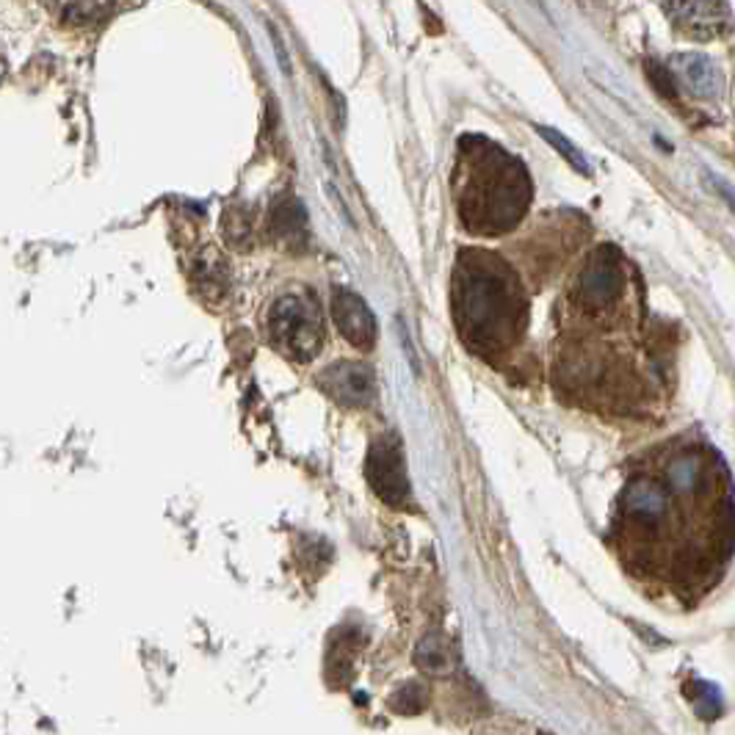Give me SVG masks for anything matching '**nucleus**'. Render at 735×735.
<instances>
[{
  "label": "nucleus",
  "instance_id": "obj_11",
  "mask_svg": "<svg viewBox=\"0 0 735 735\" xmlns=\"http://www.w3.org/2000/svg\"><path fill=\"white\" fill-rule=\"evenodd\" d=\"M648 78L653 81V86L658 89V94H664V97L675 100L677 97V81L675 75H672V70L666 65H658V61H648Z\"/></svg>",
  "mask_w": 735,
  "mask_h": 735
},
{
  "label": "nucleus",
  "instance_id": "obj_10",
  "mask_svg": "<svg viewBox=\"0 0 735 735\" xmlns=\"http://www.w3.org/2000/svg\"><path fill=\"white\" fill-rule=\"evenodd\" d=\"M537 130L550 147H556V150L561 152V158H564V161H570V164L575 166L578 172H581V175H590V164H586V158L581 155V150H578L575 144H570V141H567L564 136L559 133V130H553V128H537Z\"/></svg>",
  "mask_w": 735,
  "mask_h": 735
},
{
  "label": "nucleus",
  "instance_id": "obj_7",
  "mask_svg": "<svg viewBox=\"0 0 735 735\" xmlns=\"http://www.w3.org/2000/svg\"><path fill=\"white\" fill-rule=\"evenodd\" d=\"M332 322L351 346L371 351L376 343V322L368 304L354 291L335 288L332 293Z\"/></svg>",
  "mask_w": 735,
  "mask_h": 735
},
{
  "label": "nucleus",
  "instance_id": "obj_9",
  "mask_svg": "<svg viewBox=\"0 0 735 735\" xmlns=\"http://www.w3.org/2000/svg\"><path fill=\"white\" fill-rule=\"evenodd\" d=\"M669 70L672 75H675L677 86L686 89L691 97L711 100L716 97L724 86L722 70H719L708 56H700V52H682V56H675Z\"/></svg>",
  "mask_w": 735,
  "mask_h": 735
},
{
  "label": "nucleus",
  "instance_id": "obj_4",
  "mask_svg": "<svg viewBox=\"0 0 735 735\" xmlns=\"http://www.w3.org/2000/svg\"><path fill=\"white\" fill-rule=\"evenodd\" d=\"M622 260H619L617 249L603 246L592 255V260L578 277V304L586 310H606L622 296Z\"/></svg>",
  "mask_w": 735,
  "mask_h": 735
},
{
  "label": "nucleus",
  "instance_id": "obj_1",
  "mask_svg": "<svg viewBox=\"0 0 735 735\" xmlns=\"http://www.w3.org/2000/svg\"><path fill=\"white\" fill-rule=\"evenodd\" d=\"M456 322L479 349L512 343L523 324L525 304L517 280L492 255L467 252L456 269Z\"/></svg>",
  "mask_w": 735,
  "mask_h": 735
},
{
  "label": "nucleus",
  "instance_id": "obj_8",
  "mask_svg": "<svg viewBox=\"0 0 735 735\" xmlns=\"http://www.w3.org/2000/svg\"><path fill=\"white\" fill-rule=\"evenodd\" d=\"M664 12L675 18V25L682 34L695 39H713L733 25L727 3H666Z\"/></svg>",
  "mask_w": 735,
  "mask_h": 735
},
{
  "label": "nucleus",
  "instance_id": "obj_6",
  "mask_svg": "<svg viewBox=\"0 0 735 735\" xmlns=\"http://www.w3.org/2000/svg\"><path fill=\"white\" fill-rule=\"evenodd\" d=\"M322 387L343 407H368L376 396L374 371L362 362H335L322 374Z\"/></svg>",
  "mask_w": 735,
  "mask_h": 735
},
{
  "label": "nucleus",
  "instance_id": "obj_2",
  "mask_svg": "<svg viewBox=\"0 0 735 735\" xmlns=\"http://www.w3.org/2000/svg\"><path fill=\"white\" fill-rule=\"evenodd\" d=\"M532 202V180L514 161L498 147L465 152V191L459 210L472 233H503L520 222L523 210Z\"/></svg>",
  "mask_w": 735,
  "mask_h": 735
},
{
  "label": "nucleus",
  "instance_id": "obj_3",
  "mask_svg": "<svg viewBox=\"0 0 735 735\" xmlns=\"http://www.w3.org/2000/svg\"><path fill=\"white\" fill-rule=\"evenodd\" d=\"M269 329L282 354L291 360H313L324 343V322L315 302L302 293H288L277 299L269 315Z\"/></svg>",
  "mask_w": 735,
  "mask_h": 735
},
{
  "label": "nucleus",
  "instance_id": "obj_5",
  "mask_svg": "<svg viewBox=\"0 0 735 735\" xmlns=\"http://www.w3.org/2000/svg\"><path fill=\"white\" fill-rule=\"evenodd\" d=\"M368 481H371L376 495L385 503H390V506L407 503L409 479L398 438L387 434V438L374 440V445L368 451Z\"/></svg>",
  "mask_w": 735,
  "mask_h": 735
}]
</instances>
